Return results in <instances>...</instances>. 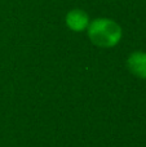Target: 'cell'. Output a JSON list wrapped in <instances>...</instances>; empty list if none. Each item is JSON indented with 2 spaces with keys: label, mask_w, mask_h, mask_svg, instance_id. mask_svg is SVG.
Here are the masks:
<instances>
[{
  "label": "cell",
  "mask_w": 146,
  "mask_h": 147,
  "mask_svg": "<svg viewBox=\"0 0 146 147\" xmlns=\"http://www.w3.org/2000/svg\"><path fill=\"white\" fill-rule=\"evenodd\" d=\"M127 65L133 75L146 79V53L144 52L132 53L127 59Z\"/></svg>",
  "instance_id": "obj_3"
},
{
  "label": "cell",
  "mask_w": 146,
  "mask_h": 147,
  "mask_svg": "<svg viewBox=\"0 0 146 147\" xmlns=\"http://www.w3.org/2000/svg\"><path fill=\"white\" fill-rule=\"evenodd\" d=\"M88 36L97 47L111 48L120 41L122 28L113 20L97 18L88 25Z\"/></svg>",
  "instance_id": "obj_1"
},
{
  "label": "cell",
  "mask_w": 146,
  "mask_h": 147,
  "mask_svg": "<svg viewBox=\"0 0 146 147\" xmlns=\"http://www.w3.org/2000/svg\"><path fill=\"white\" fill-rule=\"evenodd\" d=\"M66 25L72 31H83L89 25L88 14L82 9H72L66 14Z\"/></svg>",
  "instance_id": "obj_2"
}]
</instances>
